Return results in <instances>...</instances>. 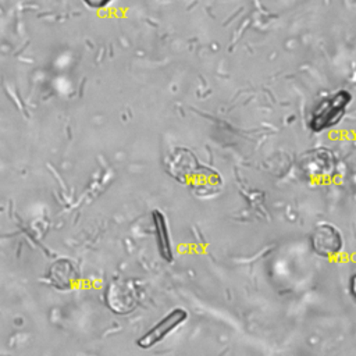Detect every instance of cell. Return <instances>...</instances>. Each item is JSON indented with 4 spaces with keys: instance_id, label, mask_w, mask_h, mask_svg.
Listing matches in <instances>:
<instances>
[{
    "instance_id": "obj_6",
    "label": "cell",
    "mask_w": 356,
    "mask_h": 356,
    "mask_svg": "<svg viewBox=\"0 0 356 356\" xmlns=\"http://www.w3.org/2000/svg\"><path fill=\"white\" fill-rule=\"evenodd\" d=\"M86 6H89V7H92V8H103V7H106L110 1H113V0H82Z\"/></svg>"
},
{
    "instance_id": "obj_4",
    "label": "cell",
    "mask_w": 356,
    "mask_h": 356,
    "mask_svg": "<svg viewBox=\"0 0 356 356\" xmlns=\"http://www.w3.org/2000/svg\"><path fill=\"white\" fill-rule=\"evenodd\" d=\"M47 278L53 286L65 291L74 285V282L78 278V273L70 260L60 259L50 266Z\"/></svg>"
},
{
    "instance_id": "obj_1",
    "label": "cell",
    "mask_w": 356,
    "mask_h": 356,
    "mask_svg": "<svg viewBox=\"0 0 356 356\" xmlns=\"http://www.w3.org/2000/svg\"><path fill=\"white\" fill-rule=\"evenodd\" d=\"M352 96L348 90H338L337 93L323 99L313 110L310 117V128L314 132L331 128L343 117Z\"/></svg>"
},
{
    "instance_id": "obj_7",
    "label": "cell",
    "mask_w": 356,
    "mask_h": 356,
    "mask_svg": "<svg viewBox=\"0 0 356 356\" xmlns=\"http://www.w3.org/2000/svg\"><path fill=\"white\" fill-rule=\"evenodd\" d=\"M353 282H355V275H352V278H350V292L355 296V285H353Z\"/></svg>"
},
{
    "instance_id": "obj_2",
    "label": "cell",
    "mask_w": 356,
    "mask_h": 356,
    "mask_svg": "<svg viewBox=\"0 0 356 356\" xmlns=\"http://www.w3.org/2000/svg\"><path fill=\"white\" fill-rule=\"evenodd\" d=\"M188 318L186 310L177 307L172 309L167 316H164L159 323H156L146 334H143L136 345L142 349H149L159 342H161L167 335H170L175 328H178Z\"/></svg>"
},
{
    "instance_id": "obj_5",
    "label": "cell",
    "mask_w": 356,
    "mask_h": 356,
    "mask_svg": "<svg viewBox=\"0 0 356 356\" xmlns=\"http://www.w3.org/2000/svg\"><path fill=\"white\" fill-rule=\"evenodd\" d=\"M152 218H153L154 238H156V245H157V249H159V254L161 256L163 260L171 261L172 260V249H171V242H170L167 220H165L164 214L160 210H153L152 211Z\"/></svg>"
},
{
    "instance_id": "obj_3",
    "label": "cell",
    "mask_w": 356,
    "mask_h": 356,
    "mask_svg": "<svg viewBox=\"0 0 356 356\" xmlns=\"http://www.w3.org/2000/svg\"><path fill=\"white\" fill-rule=\"evenodd\" d=\"M312 249L323 257L335 256L342 248V236L337 228L330 224L317 225L310 235Z\"/></svg>"
}]
</instances>
